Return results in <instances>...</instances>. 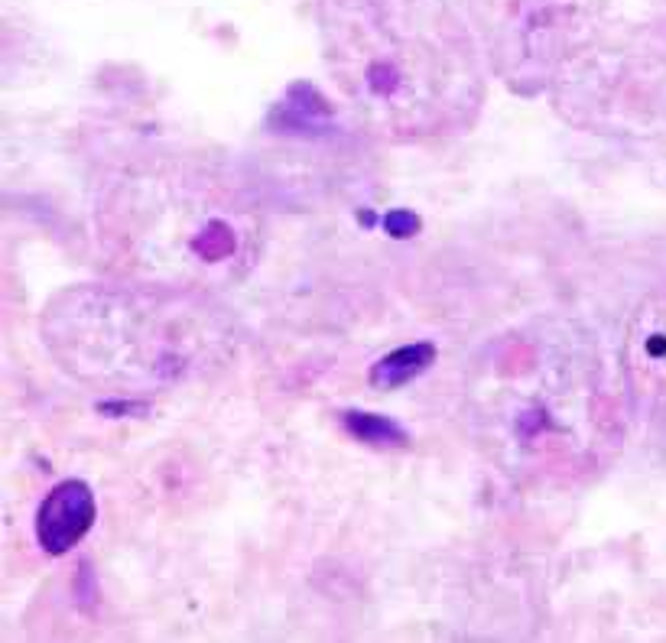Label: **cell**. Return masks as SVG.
Returning <instances> with one entry per match:
<instances>
[{
  "label": "cell",
  "instance_id": "cell-1",
  "mask_svg": "<svg viewBox=\"0 0 666 643\" xmlns=\"http://www.w3.org/2000/svg\"><path fill=\"white\" fill-rule=\"evenodd\" d=\"M95 523V494L85 481H59L36 510V540L49 556L69 553Z\"/></svg>",
  "mask_w": 666,
  "mask_h": 643
},
{
  "label": "cell",
  "instance_id": "cell-2",
  "mask_svg": "<svg viewBox=\"0 0 666 643\" xmlns=\"http://www.w3.org/2000/svg\"><path fill=\"white\" fill-rule=\"evenodd\" d=\"M433 361H436V348L429 345V341L397 348L371 367V384L381 390H394L400 384H410L413 377H420Z\"/></svg>",
  "mask_w": 666,
  "mask_h": 643
},
{
  "label": "cell",
  "instance_id": "cell-4",
  "mask_svg": "<svg viewBox=\"0 0 666 643\" xmlns=\"http://www.w3.org/2000/svg\"><path fill=\"white\" fill-rule=\"evenodd\" d=\"M384 228L394 234V238H410V234L420 231V218L413 212H390L384 218Z\"/></svg>",
  "mask_w": 666,
  "mask_h": 643
},
{
  "label": "cell",
  "instance_id": "cell-3",
  "mask_svg": "<svg viewBox=\"0 0 666 643\" xmlns=\"http://www.w3.org/2000/svg\"><path fill=\"white\" fill-rule=\"evenodd\" d=\"M345 426L351 436H358L368 445H403L407 442V432H403L394 419L387 416H371V413H348Z\"/></svg>",
  "mask_w": 666,
  "mask_h": 643
}]
</instances>
